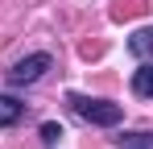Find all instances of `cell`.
<instances>
[{
  "mask_svg": "<svg viewBox=\"0 0 153 149\" xmlns=\"http://www.w3.org/2000/svg\"><path fill=\"white\" fill-rule=\"evenodd\" d=\"M66 104H71L87 124H95V128H116V124L124 120V108L112 104V99H95V95H79V91H71Z\"/></svg>",
  "mask_w": 153,
  "mask_h": 149,
  "instance_id": "cell-1",
  "label": "cell"
},
{
  "mask_svg": "<svg viewBox=\"0 0 153 149\" xmlns=\"http://www.w3.org/2000/svg\"><path fill=\"white\" fill-rule=\"evenodd\" d=\"M50 66H54L50 54H29V58H21V62L8 71V83H13V87H29V83H37L42 74L50 71Z\"/></svg>",
  "mask_w": 153,
  "mask_h": 149,
  "instance_id": "cell-2",
  "label": "cell"
},
{
  "mask_svg": "<svg viewBox=\"0 0 153 149\" xmlns=\"http://www.w3.org/2000/svg\"><path fill=\"white\" fill-rule=\"evenodd\" d=\"M25 116V104L17 95H0V128H13V124Z\"/></svg>",
  "mask_w": 153,
  "mask_h": 149,
  "instance_id": "cell-3",
  "label": "cell"
},
{
  "mask_svg": "<svg viewBox=\"0 0 153 149\" xmlns=\"http://www.w3.org/2000/svg\"><path fill=\"white\" fill-rule=\"evenodd\" d=\"M132 91L141 99H153V62H141V66L132 71Z\"/></svg>",
  "mask_w": 153,
  "mask_h": 149,
  "instance_id": "cell-4",
  "label": "cell"
},
{
  "mask_svg": "<svg viewBox=\"0 0 153 149\" xmlns=\"http://www.w3.org/2000/svg\"><path fill=\"white\" fill-rule=\"evenodd\" d=\"M112 141H116V149H153V133L137 128V133H116Z\"/></svg>",
  "mask_w": 153,
  "mask_h": 149,
  "instance_id": "cell-5",
  "label": "cell"
},
{
  "mask_svg": "<svg viewBox=\"0 0 153 149\" xmlns=\"http://www.w3.org/2000/svg\"><path fill=\"white\" fill-rule=\"evenodd\" d=\"M128 50H132L137 58H149V54H153V25H145V29H137V33L128 37Z\"/></svg>",
  "mask_w": 153,
  "mask_h": 149,
  "instance_id": "cell-6",
  "label": "cell"
},
{
  "mask_svg": "<svg viewBox=\"0 0 153 149\" xmlns=\"http://www.w3.org/2000/svg\"><path fill=\"white\" fill-rule=\"evenodd\" d=\"M42 141H46V145H58V141H62V124L46 120V124H42Z\"/></svg>",
  "mask_w": 153,
  "mask_h": 149,
  "instance_id": "cell-7",
  "label": "cell"
}]
</instances>
